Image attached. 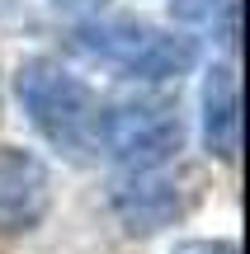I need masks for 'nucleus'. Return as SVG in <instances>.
Returning <instances> with one entry per match:
<instances>
[{
	"label": "nucleus",
	"instance_id": "f257e3e1",
	"mask_svg": "<svg viewBox=\"0 0 250 254\" xmlns=\"http://www.w3.org/2000/svg\"><path fill=\"white\" fill-rule=\"evenodd\" d=\"M19 104L43 141H52L66 155H85L94 146V94L81 75H71L52 57H33L14 75Z\"/></svg>",
	"mask_w": 250,
	"mask_h": 254
},
{
	"label": "nucleus",
	"instance_id": "f03ea898",
	"mask_svg": "<svg viewBox=\"0 0 250 254\" xmlns=\"http://www.w3.org/2000/svg\"><path fill=\"white\" fill-rule=\"evenodd\" d=\"M76 43L90 57L118 66L123 75H137V80H179L198 62L194 38L156 28L147 19H90L76 28Z\"/></svg>",
	"mask_w": 250,
	"mask_h": 254
},
{
	"label": "nucleus",
	"instance_id": "7ed1b4c3",
	"mask_svg": "<svg viewBox=\"0 0 250 254\" xmlns=\"http://www.w3.org/2000/svg\"><path fill=\"white\" fill-rule=\"evenodd\" d=\"M94 141L113 155L128 174H151L156 165L175 160L184 146V123L170 99L132 94L94 113Z\"/></svg>",
	"mask_w": 250,
	"mask_h": 254
},
{
	"label": "nucleus",
	"instance_id": "20e7f679",
	"mask_svg": "<svg viewBox=\"0 0 250 254\" xmlns=\"http://www.w3.org/2000/svg\"><path fill=\"white\" fill-rule=\"evenodd\" d=\"M52 179L33 151L0 146V231H33L47 217Z\"/></svg>",
	"mask_w": 250,
	"mask_h": 254
},
{
	"label": "nucleus",
	"instance_id": "39448f33",
	"mask_svg": "<svg viewBox=\"0 0 250 254\" xmlns=\"http://www.w3.org/2000/svg\"><path fill=\"white\" fill-rule=\"evenodd\" d=\"M113 212L123 217V226L137 231V236H151V231L170 226L179 217V189L151 174H128V179L113 189Z\"/></svg>",
	"mask_w": 250,
	"mask_h": 254
},
{
	"label": "nucleus",
	"instance_id": "423d86ee",
	"mask_svg": "<svg viewBox=\"0 0 250 254\" xmlns=\"http://www.w3.org/2000/svg\"><path fill=\"white\" fill-rule=\"evenodd\" d=\"M203 141L217 160H236L241 151V94L232 66H213L203 80Z\"/></svg>",
	"mask_w": 250,
	"mask_h": 254
},
{
	"label": "nucleus",
	"instance_id": "0eeeda50",
	"mask_svg": "<svg viewBox=\"0 0 250 254\" xmlns=\"http://www.w3.org/2000/svg\"><path fill=\"white\" fill-rule=\"evenodd\" d=\"M175 14L189 19V24L217 28L227 47L236 43V0H175Z\"/></svg>",
	"mask_w": 250,
	"mask_h": 254
},
{
	"label": "nucleus",
	"instance_id": "6e6552de",
	"mask_svg": "<svg viewBox=\"0 0 250 254\" xmlns=\"http://www.w3.org/2000/svg\"><path fill=\"white\" fill-rule=\"evenodd\" d=\"M175 254H236L232 240H189V245H179Z\"/></svg>",
	"mask_w": 250,
	"mask_h": 254
}]
</instances>
